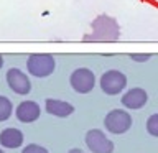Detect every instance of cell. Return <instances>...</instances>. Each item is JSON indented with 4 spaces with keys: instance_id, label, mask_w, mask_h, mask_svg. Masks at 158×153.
<instances>
[{
    "instance_id": "obj_1",
    "label": "cell",
    "mask_w": 158,
    "mask_h": 153,
    "mask_svg": "<svg viewBox=\"0 0 158 153\" xmlns=\"http://www.w3.org/2000/svg\"><path fill=\"white\" fill-rule=\"evenodd\" d=\"M92 31L84 35V41H117L120 38V27L117 20L102 13L91 23Z\"/></svg>"
},
{
    "instance_id": "obj_2",
    "label": "cell",
    "mask_w": 158,
    "mask_h": 153,
    "mask_svg": "<svg viewBox=\"0 0 158 153\" xmlns=\"http://www.w3.org/2000/svg\"><path fill=\"white\" fill-rule=\"evenodd\" d=\"M54 58L51 54L46 53H35L30 54L28 61H27V69L28 72L35 77H46L54 71Z\"/></svg>"
},
{
    "instance_id": "obj_3",
    "label": "cell",
    "mask_w": 158,
    "mask_h": 153,
    "mask_svg": "<svg viewBox=\"0 0 158 153\" xmlns=\"http://www.w3.org/2000/svg\"><path fill=\"white\" fill-rule=\"evenodd\" d=\"M104 125L110 133H115V135H122L125 133L128 128L132 127V115L127 110H122V109H115V110H110L104 118Z\"/></svg>"
},
{
    "instance_id": "obj_4",
    "label": "cell",
    "mask_w": 158,
    "mask_h": 153,
    "mask_svg": "<svg viewBox=\"0 0 158 153\" xmlns=\"http://www.w3.org/2000/svg\"><path fill=\"white\" fill-rule=\"evenodd\" d=\"M125 86H127L125 74L117 71V69H110V71L104 72L101 77V89L107 96H115V94L122 92Z\"/></svg>"
},
{
    "instance_id": "obj_5",
    "label": "cell",
    "mask_w": 158,
    "mask_h": 153,
    "mask_svg": "<svg viewBox=\"0 0 158 153\" xmlns=\"http://www.w3.org/2000/svg\"><path fill=\"white\" fill-rule=\"evenodd\" d=\"M69 82H71V87L76 91L77 94H87L94 89V84H96V77H94V72L87 68H79L76 69L71 77H69Z\"/></svg>"
},
{
    "instance_id": "obj_6",
    "label": "cell",
    "mask_w": 158,
    "mask_h": 153,
    "mask_svg": "<svg viewBox=\"0 0 158 153\" xmlns=\"http://www.w3.org/2000/svg\"><path fill=\"white\" fill-rule=\"evenodd\" d=\"M86 145L92 153H112L114 143L99 128H92L86 133Z\"/></svg>"
},
{
    "instance_id": "obj_7",
    "label": "cell",
    "mask_w": 158,
    "mask_h": 153,
    "mask_svg": "<svg viewBox=\"0 0 158 153\" xmlns=\"http://www.w3.org/2000/svg\"><path fill=\"white\" fill-rule=\"evenodd\" d=\"M7 82H8V87L12 89L15 94H20V96H27V94L31 91V82H30L28 76L17 68L8 69Z\"/></svg>"
},
{
    "instance_id": "obj_8",
    "label": "cell",
    "mask_w": 158,
    "mask_h": 153,
    "mask_svg": "<svg viewBox=\"0 0 158 153\" xmlns=\"http://www.w3.org/2000/svg\"><path fill=\"white\" fill-rule=\"evenodd\" d=\"M147 101H148V94L142 87H133L122 96V104L127 109H132V110L142 109L147 104Z\"/></svg>"
},
{
    "instance_id": "obj_9",
    "label": "cell",
    "mask_w": 158,
    "mask_h": 153,
    "mask_svg": "<svg viewBox=\"0 0 158 153\" xmlns=\"http://www.w3.org/2000/svg\"><path fill=\"white\" fill-rule=\"evenodd\" d=\"M15 114H17V118H18L20 122L31 123V122H35L40 117L41 110H40V105H38L36 102H33V101H23L22 104H18Z\"/></svg>"
},
{
    "instance_id": "obj_10",
    "label": "cell",
    "mask_w": 158,
    "mask_h": 153,
    "mask_svg": "<svg viewBox=\"0 0 158 153\" xmlns=\"http://www.w3.org/2000/svg\"><path fill=\"white\" fill-rule=\"evenodd\" d=\"M44 109H46L48 114H51L54 117H68L74 112V107L69 102L58 101V99H46Z\"/></svg>"
},
{
    "instance_id": "obj_11",
    "label": "cell",
    "mask_w": 158,
    "mask_h": 153,
    "mask_svg": "<svg viewBox=\"0 0 158 153\" xmlns=\"http://www.w3.org/2000/svg\"><path fill=\"white\" fill-rule=\"evenodd\" d=\"M23 143V133L18 130V128H5V130L0 132V145L5 148H18L22 147Z\"/></svg>"
},
{
    "instance_id": "obj_12",
    "label": "cell",
    "mask_w": 158,
    "mask_h": 153,
    "mask_svg": "<svg viewBox=\"0 0 158 153\" xmlns=\"http://www.w3.org/2000/svg\"><path fill=\"white\" fill-rule=\"evenodd\" d=\"M13 112V105L10 102V99L0 96V122H5L7 118L12 115Z\"/></svg>"
},
{
    "instance_id": "obj_13",
    "label": "cell",
    "mask_w": 158,
    "mask_h": 153,
    "mask_svg": "<svg viewBox=\"0 0 158 153\" xmlns=\"http://www.w3.org/2000/svg\"><path fill=\"white\" fill-rule=\"evenodd\" d=\"M147 132L153 137H158V114H153V115L148 117L147 120Z\"/></svg>"
},
{
    "instance_id": "obj_14",
    "label": "cell",
    "mask_w": 158,
    "mask_h": 153,
    "mask_svg": "<svg viewBox=\"0 0 158 153\" xmlns=\"http://www.w3.org/2000/svg\"><path fill=\"white\" fill-rule=\"evenodd\" d=\"M22 153H49L44 147L41 145H36V143H30V145H27L23 148Z\"/></svg>"
},
{
    "instance_id": "obj_15",
    "label": "cell",
    "mask_w": 158,
    "mask_h": 153,
    "mask_svg": "<svg viewBox=\"0 0 158 153\" xmlns=\"http://www.w3.org/2000/svg\"><path fill=\"white\" fill-rule=\"evenodd\" d=\"M130 58L133 61H147L150 59V54H130Z\"/></svg>"
},
{
    "instance_id": "obj_16",
    "label": "cell",
    "mask_w": 158,
    "mask_h": 153,
    "mask_svg": "<svg viewBox=\"0 0 158 153\" xmlns=\"http://www.w3.org/2000/svg\"><path fill=\"white\" fill-rule=\"evenodd\" d=\"M68 153H84L82 150H79V148H71V150H69Z\"/></svg>"
},
{
    "instance_id": "obj_17",
    "label": "cell",
    "mask_w": 158,
    "mask_h": 153,
    "mask_svg": "<svg viewBox=\"0 0 158 153\" xmlns=\"http://www.w3.org/2000/svg\"><path fill=\"white\" fill-rule=\"evenodd\" d=\"M3 66V58H2V54H0V68Z\"/></svg>"
},
{
    "instance_id": "obj_18",
    "label": "cell",
    "mask_w": 158,
    "mask_h": 153,
    "mask_svg": "<svg viewBox=\"0 0 158 153\" xmlns=\"http://www.w3.org/2000/svg\"><path fill=\"white\" fill-rule=\"evenodd\" d=\"M0 153H5V151H3V150H2V148H0Z\"/></svg>"
}]
</instances>
